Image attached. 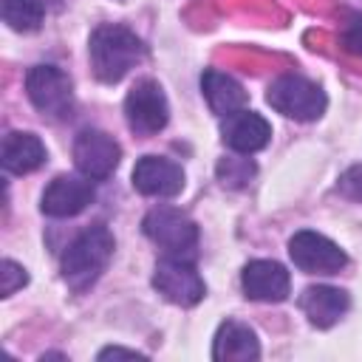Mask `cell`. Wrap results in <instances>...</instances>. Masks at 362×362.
Returning <instances> with one entry per match:
<instances>
[{
    "label": "cell",
    "mask_w": 362,
    "mask_h": 362,
    "mask_svg": "<svg viewBox=\"0 0 362 362\" xmlns=\"http://www.w3.org/2000/svg\"><path fill=\"white\" fill-rule=\"evenodd\" d=\"M113 246H116V240L105 223L88 226L85 232H79L59 257V272H62V280L68 283V288H74V291L90 288L99 280V274L107 269V263L113 257Z\"/></svg>",
    "instance_id": "obj_1"
},
{
    "label": "cell",
    "mask_w": 362,
    "mask_h": 362,
    "mask_svg": "<svg viewBox=\"0 0 362 362\" xmlns=\"http://www.w3.org/2000/svg\"><path fill=\"white\" fill-rule=\"evenodd\" d=\"M90 68L99 82L113 85L144 59V42L124 25H99L88 42Z\"/></svg>",
    "instance_id": "obj_2"
},
{
    "label": "cell",
    "mask_w": 362,
    "mask_h": 362,
    "mask_svg": "<svg viewBox=\"0 0 362 362\" xmlns=\"http://www.w3.org/2000/svg\"><path fill=\"white\" fill-rule=\"evenodd\" d=\"M141 229L170 257L189 260L195 255L198 226H195V221L187 212H181L175 206H156V209H150L144 215V221H141Z\"/></svg>",
    "instance_id": "obj_3"
},
{
    "label": "cell",
    "mask_w": 362,
    "mask_h": 362,
    "mask_svg": "<svg viewBox=\"0 0 362 362\" xmlns=\"http://www.w3.org/2000/svg\"><path fill=\"white\" fill-rule=\"evenodd\" d=\"M266 102L288 116V119H297V122H314L325 113V93L317 82L305 79V76H297V74H286L280 79H274L266 90Z\"/></svg>",
    "instance_id": "obj_4"
},
{
    "label": "cell",
    "mask_w": 362,
    "mask_h": 362,
    "mask_svg": "<svg viewBox=\"0 0 362 362\" xmlns=\"http://www.w3.org/2000/svg\"><path fill=\"white\" fill-rule=\"evenodd\" d=\"M25 93L48 119H68L74 110V85L57 65H34L25 74Z\"/></svg>",
    "instance_id": "obj_5"
},
{
    "label": "cell",
    "mask_w": 362,
    "mask_h": 362,
    "mask_svg": "<svg viewBox=\"0 0 362 362\" xmlns=\"http://www.w3.org/2000/svg\"><path fill=\"white\" fill-rule=\"evenodd\" d=\"M124 119L136 136H153V133L164 130V124L170 119V105H167L161 85L153 79L136 82L124 99Z\"/></svg>",
    "instance_id": "obj_6"
},
{
    "label": "cell",
    "mask_w": 362,
    "mask_h": 362,
    "mask_svg": "<svg viewBox=\"0 0 362 362\" xmlns=\"http://www.w3.org/2000/svg\"><path fill=\"white\" fill-rule=\"evenodd\" d=\"M153 286L164 300H170L175 305H184V308L201 303L204 291H206V286H204L201 274L195 272V266L189 260H184V257H170V255L156 263Z\"/></svg>",
    "instance_id": "obj_7"
},
{
    "label": "cell",
    "mask_w": 362,
    "mask_h": 362,
    "mask_svg": "<svg viewBox=\"0 0 362 362\" xmlns=\"http://www.w3.org/2000/svg\"><path fill=\"white\" fill-rule=\"evenodd\" d=\"M119 158H122V147L105 130L85 127V130L76 133V139H74V164L85 178H90V181L107 178L116 170Z\"/></svg>",
    "instance_id": "obj_8"
},
{
    "label": "cell",
    "mask_w": 362,
    "mask_h": 362,
    "mask_svg": "<svg viewBox=\"0 0 362 362\" xmlns=\"http://www.w3.org/2000/svg\"><path fill=\"white\" fill-rule=\"evenodd\" d=\"M288 255H291L294 266L308 274H337L348 263L345 252L334 240H328L325 235L311 232V229L294 232V238L288 240Z\"/></svg>",
    "instance_id": "obj_9"
},
{
    "label": "cell",
    "mask_w": 362,
    "mask_h": 362,
    "mask_svg": "<svg viewBox=\"0 0 362 362\" xmlns=\"http://www.w3.org/2000/svg\"><path fill=\"white\" fill-rule=\"evenodd\" d=\"M133 187L150 198H175L184 189V170L164 156H141L133 167Z\"/></svg>",
    "instance_id": "obj_10"
},
{
    "label": "cell",
    "mask_w": 362,
    "mask_h": 362,
    "mask_svg": "<svg viewBox=\"0 0 362 362\" xmlns=\"http://www.w3.org/2000/svg\"><path fill=\"white\" fill-rule=\"evenodd\" d=\"M240 286L249 300L283 303L291 291V277H288L286 266H280L277 260H252L243 266Z\"/></svg>",
    "instance_id": "obj_11"
},
{
    "label": "cell",
    "mask_w": 362,
    "mask_h": 362,
    "mask_svg": "<svg viewBox=\"0 0 362 362\" xmlns=\"http://www.w3.org/2000/svg\"><path fill=\"white\" fill-rule=\"evenodd\" d=\"M93 201L90 178L79 175H57L42 192V212L51 218H74Z\"/></svg>",
    "instance_id": "obj_12"
},
{
    "label": "cell",
    "mask_w": 362,
    "mask_h": 362,
    "mask_svg": "<svg viewBox=\"0 0 362 362\" xmlns=\"http://www.w3.org/2000/svg\"><path fill=\"white\" fill-rule=\"evenodd\" d=\"M221 136H223V144L229 150L249 156V153H257V150H263L269 144L272 127H269V122L260 113L243 107V110H238V113L223 119Z\"/></svg>",
    "instance_id": "obj_13"
},
{
    "label": "cell",
    "mask_w": 362,
    "mask_h": 362,
    "mask_svg": "<svg viewBox=\"0 0 362 362\" xmlns=\"http://www.w3.org/2000/svg\"><path fill=\"white\" fill-rule=\"evenodd\" d=\"M201 90H204V99H206L209 110L223 116V119L249 105V96H246L243 85L235 76H229L218 68H206L201 74Z\"/></svg>",
    "instance_id": "obj_14"
},
{
    "label": "cell",
    "mask_w": 362,
    "mask_h": 362,
    "mask_svg": "<svg viewBox=\"0 0 362 362\" xmlns=\"http://www.w3.org/2000/svg\"><path fill=\"white\" fill-rule=\"evenodd\" d=\"M300 308L305 311L311 325L331 328L351 308V297L342 288H334V286H308L300 297Z\"/></svg>",
    "instance_id": "obj_15"
},
{
    "label": "cell",
    "mask_w": 362,
    "mask_h": 362,
    "mask_svg": "<svg viewBox=\"0 0 362 362\" xmlns=\"http://www.w3.org/2000/svg\"><path fill=\"white\" fill-rule=\"evenodd\" d=\"M0 161H3V170L11 173V175L34 173L37 167L45 164V144H42L34 133L11 130V133L3 139Z\"/></svg>",
    "instance_id": "obj_16"
},
{
    "label": "cell",
    "mask_w": 362,
    "mask_h": 362,
    "mask_svg": "<svg viewBox=\"0 0 362 362\" xmlns=\"http://www.w3.org/2000/svg\"><path fill=\"white\" fill-rule=\"evenodd\" d=\"M260 356V345L257 337L249 325L238 322V320H226L212 342V359L218 362H249Z\"/></svg>",
    "instance_id": "obj_17"
},
{
    "label": "cell",
    "mask_w": 362,
    "mask_h": 362,
    "mask_svg": "<svg viewBox=\"0 0 362 362\" xmlns=\"http://www.w3.org/2000/svg\"><path fill=\"white\" fill-rule=\"evenodd\" d=\"M3 23L14 31H37L45 17L42 0H0Z\"/></svg>",
    "instance_id": "obj_18"
},
{
    "label": "cell",
    "mask_w": 362,
    "mask_h": 362,
    "mask_svg": "<svg viewBox=\"0 0 362 362\" xmlns=\"http://www.w3.org/2000/svg\"><path fill=\"white\" fill-rule=\"evenodd\" d=\"M218 181L223 184V187H229V189H240V187H246L252 178H255V173H257V167H255V161L252 158H240V156H229V158H221L218 161Z\"/></svg>",
    "instance_id": "obj_19"
},
{
    "label": "cell",
    "mask_w": 362,
    "mask_h": 362,
    "mask_svg": "<svg viewBox=\"0 0 362 362\" xmlns=\"http://www.w3.org/2000/svg\"><path fill=\"white\" fill-rule=\"evenodd\" d=\"M339 42H342V48L348 54L362 57V11H356V14H351L345 20V25L339 31Z\"/></svg>",
    "instance_id": "obj_20"
},
{
    "label": "cell",
    "mask_w": 362,
    "mask_h": 362,
    "mask_svg": "<svg viewBox=\"0 0 362 362\" xmlns=\"http://www.w3.org/2000/svg\"><path fill=\"white\" fill-rule=\"evenodd\" d=\"M0 277H3V286H0L3 297L14 294L17 288H23V286L28 283V274H25V269H23L20 263H14V260H3V266H0Z\"/></svg>",
    "instance_id": "obj_21"
},
{
    "label": "cell",
    "mask_w": 362,
    "mask_h": 362,
    "mask_svg": "<svg viewBox=\"0 0 362 362\" xmlns=\"http://www.w3.org/2000/svg\"><path fill=\"white\" fill-rule=\"evenodd\" d=\"M339 192L351 201H362V164L351 167L348 173H342L339 178Z\"/></svg>",
    "instance_id": "obj_22"
},
{
    "label": "cell",
    "mask_w": 362,
    "mask_h": 362,
    "mask_svg": "<svg viewBox=\"0 0 362 362\" xmlns=\"http://www.w3.org/2000/svg\"><path fill=\"white\" fill-rule=\"evenodd\" d=\"M147 359L144 354H139V351H127V348H119V345H113V348H105V351H99V359Z\"/></svg>",
    "instance_id": "obj_23"
}]
</instances>
